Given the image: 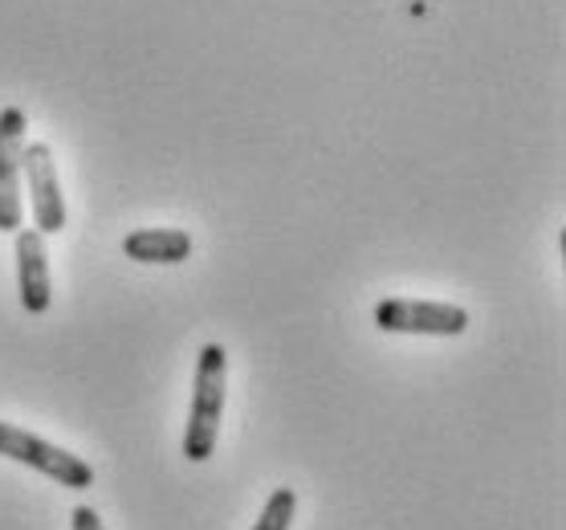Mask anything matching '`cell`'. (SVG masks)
<instances>
[{
	"label": "cell",
	"instance_id": "7a4b0ae2",
	"mask_svg": "<svg viewBox=\"0 0 566 530\" xmlns=\"http://www.w3.org/2000/svg\"><path fill=\"white\" fill-rule=\"evenodd\" d=\"M0 457H9L17 466L38 469L41 478L57 481L65 490H91L94 486V469L82 457H74L70 449H57L50 440L33 437L25 428L4 425V420H0Z\"/></svg>",
	"mask_w": 566,
	"mask_h": 530
},
{
	"label": "cell",
	"instance_id": "ba28073f",
	"mask_svg": "<svg viewBox=\"0 0 566 530\" xmlns=\"http://www.w3.org/2000/svg\"><path fill=\"white\" fill-rule=\"evenodd\" d=\"M297 515V493L290 486L270 493V502L261 506V518L253 522V530H290Z\"/></svg>",
	"mask_w": 566,
	"mask_h": 530
},
{
	"label": "cell",
	"instance_id": "6da1fadb",
	"mask_svg": "<svg viewBox=\"0 0 566 530\" xmlns=\"http://www.w3.org/2000/svg\"><path fill=\"white\" fill-rule=\"evenodd\" d=\"M224 396H229V355L220 343H205L196 360L192 384V413H188V433H184V457L188 461H208L217 449L220 420H224Z\"/></svg>",
	"mask_w": 566,
	"mask_h": 530
},
{
	"label": "cell",
	"instance_id": "9c48e42d",
	"mask_svg": "<svg viewBox=\"0 0 566 530\" xmlns=\"http://www.w3.org/2000/svg\"><path fill=\"white\" fill-rule=\"evenodd\" d=\"M70 530H106V527H103V518H98V510H91V506H74Z\"/></svg>",
	"mask_w": 566,
	"mask_h": 530
},
{
	"label": "cell",
	"instance_id": "3957f363",
	"mask_svg": "<svg viewBox=\"0 0 566 530\" xmlns=\"http://www.w3.org/2000/svg\"><path fill=\"white\" fill-rule=\"evenodd\" d=\"M375 326L387 335H464L469 314L452 302H424V298H384L375 306Z\"/></svg>",
	"mask_w": 566,
	"mask_h": 530
},
{
	"label": "cell",
	"instance_id": "8992f818",
	"mask_svg": "<svg viewBox=\"0 0 566 530\" xmlns=\"http://www.w3.org/2000/svg\"><path fill=\"white\" fill-rule=\"evenodd\" d=\"M17 285H21V306L29 314L50 311V253H45V233L38 229H17Z\"/></svg>",
	"mask_w": 566,
	"mask_h": 530
},
{
	"label": "cell",
	"instance_id": "52a82bcc",
	"mask_svg": "<svg viewBox=\"0 0 566 530\" xmlns=\"http://www.w3.org/2000/svg\"><path fill=\"white\" fill-rule=\"evenodd\" d=\"M123 253L143 266H180L192 258V237L184 229H135L123 237Z\"/></svg>",
	"mask_w": 566,
	"mask_h": 530
},
{
	"label": "cell",
	"instance_id": "5b68a950",
	"mask_svg": "<svg viewBox=\"0 0 566 530\" xmlns=\"http://www.w3.org/2000/svg\"><path fill=\"white\" fill-rule=\"evenodd\" d=\"M21 172H25L29 200H33V229L38 233H62L65 196H62V184H57V164H53L50 143H25Z\"/></svg>",
	"mask_w": 566,
	"mask_h": 530
},
{
	"label": "cell",
	"instance_id": "277c9868",
	"mask_svg": "<svg viewBox=\"0 0 566 530\" xmlns=\"http://www.w3.org/2000/svg\"><path fill=\"white\" fill-rule=\"evenodd\" d=\"M21 156H25V111L4 106L0 111V233H17L25 225V200H21Z\"/></svg>",
	"mask_w": 566,
	"mask_h": 530
}]
</instances>
